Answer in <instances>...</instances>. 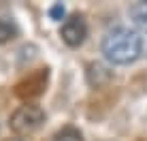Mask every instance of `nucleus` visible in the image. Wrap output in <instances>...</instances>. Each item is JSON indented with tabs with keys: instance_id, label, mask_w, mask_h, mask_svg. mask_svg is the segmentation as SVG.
<instances>
[{
	"instance_id": "obj_2",
	"label": "nucleus",
	"mask_w": 147,
	"mask_h": 141,
	"mask_svg": "<svg viewBox=\"0 0 147 141\" xmlns=\"http://www.w3.org/2000/svg\"><path fill=\"white\" fill-rule=\"evenodd\" d=\"M43 122H45V111L38 107V105H22V107L11 115L9 126H11V130L17 133V135H30Z\"/></svg>"
},
{
	"instance_id": "obj_6",
	"label": "nucleus",
	"mask_w": 147,
	"mask_h": 141,
	"mask_svg": "<svg viewBox=\"0 0 147 141\" xmlns=\"http://www.w3.org/2000/svg\"><path fill=\"white\" fill-rule=\"evenodd\" d=\"M109 77H111V73L105 66H100V64H90L88 66V81L92 85H98V83L107 81Z\"/></svg>"
},
{
	"instance_id": "obj_3",
	"label": "nucleus",
	"mask_w": 147,
	"mask_h": 141,
	"mask_svg": "<svg viewBox=\"0 0 147 141\" xmlns=\"http://www.w3.org/2000/svg\"><path fill=\"white\" fill-rule=\"evenodd\" d=\"M60 34H62V41L68 47H79L85 41V37H88V24H85V19L81 15H70L62 24Z\"/></svg>"
},
{
	"instance_id": "obj_8",
	"label": "nucleus",
	"mask_w": 147,
	"mask_h": 141,
	"mask_svg": "<svg viewBox=\"0 0 147 141\" xmlns=\"http://www.w3.org/2000/svg\"><path fill=\"white\" fill-rule=\"evenodd\" d=\"M15 37H17V28L7 19H0V43H9Z\"/></svg>"
},
{
	"instance_id": "obj_1",
	"label": "nucleus",
	"mask_w": 147,
	"mask_h": 141,
	"mask_svg": "<svg viewBox=\"0 0 147 141\" xmlns=\"http://www.w3.org/2000/svg\"><path fill=\"white\" fill-rule=\"evenodd\" d=\"M102 49L105 58L113 64H130L143 52V39L139 32L130 28H115L102 39Z\"/></svg>"
},
{
	"instance_id": "obj_9",
	"label": "nucleus",
	"mask_w": 147,
	"mask_h": 141,
	"mask_svg": "<svg viewBox=\"0 0 147 141\" xmlns=\"http://www.w3.org/2000/svg\"><path fill=\"white\" fill-rule=\"evenodd\" d=\"M49 15H51L53 19H62L64 17V7H62V4H55V7H51Z\"/></svg>"
},
{
	"instance_id": "obj_4",
	"label": "nucleus",
	"mask_w": 147,
	"mask_h": 141,
	"mask_svg": "<svg viewBox=\"0 0 147 141\" xmlns=\"http://www.w3.org/2000/svg\"><path fill=\"white\" fill-rule=\"evenodd\" d=\"M45 85H47V68H40L36 73L28 75L26 79H22L15 88V94L19 98H34L38 94H43Z\"/></svg>"
},
{
	"instance_id": "obj_7",
	"label": "nucleus",
	"mask_w": 147,
	"mask_h": 141,
	"mask_svg": "<svg viewBox=\"0 0 147 141\" xmlns=\"http://www.w3.org/2000/svg\"><path fill=\"white\" fill-rule=\"evenodd\" d=\"M51 141H83V137H81V133L75 126H64L62 130H58L51 137Z\"/></svg>"
},
{
	"instance_id": "obj_5",
	"label": "nucleus",
	"mask_w": 147,
	"mask_h": 141,
	"mask_svg": "<svg viewBox=\"0 0 147 141\" xmlns=\"http://www.w3.org/2000/svg\"><path fill=\"white\" fill-rule=\"evenodd\" d=\"M130 19H132V24L139 30L147 32V0L136 2V4L130 7Z\"/></svg>"
},
{
	"instance_id": "obj_10",
	"label": "nucleus",
	"mask_w": 147,
	"mask_h": 141,
	"mask_svg": "<svg viewBox=\"0 0 147 141\" xmlns=\"http://www.w3.org/2000/svg\"><path fill=\"white\" fill-rule=\"evenodd\" d=\"M139 141H147V139H139Z\"/></svg>"
}]
</instances>
